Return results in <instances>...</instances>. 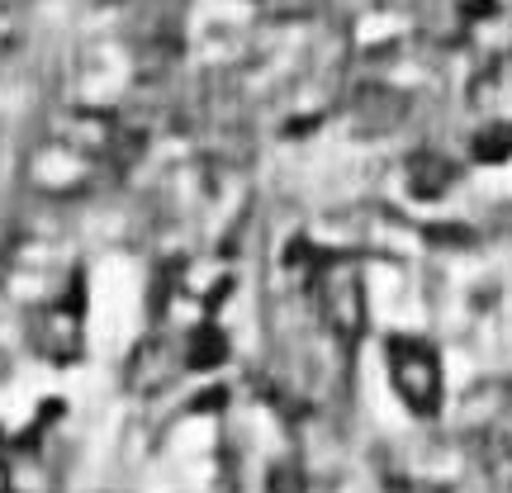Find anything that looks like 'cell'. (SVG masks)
<instances>
[{
	"instance_id": "277c9868",
	"label": "cell",
	"mask_w": 512,
	"mask_h": 493,
	"mask_svg": "<svg viewBox=\"0 0 512 493\" xmlns=\"http://www.w3.org/2000/svg\"><path fill=\"white\" fill-rule=\"evenodd\" d=\"M100 176V162L86 157L81 147H72L67 138H48L29 157V185L43 190V195H72V190H86V185Z\"/></svg>"
},
{
	"instance_id": "30bf717a",
	"label": "cell",
	"mask_w": 512,
	"mask_h": 493,
	"mask_svg": "<svg viewBox=\"0 0 512 493\" xmlns=\"http://www.w3.org/2000/svg\"><path fill=\"white\" fill-rule=\"evenodd\" d=\"M328 0H261V10L271 19H313Z\"/></svg>"
},
{
	"instance_id": "5b68a950",
	"label": "cell",
	"mask_w": 512,
	"mask_h": 493,
	"mask_svg": "<svg viewBox=\"0 0 512 493\" xmlns=\"http://www.w3.org/2000/svg\"><path fill=\"white\" fill-rule=\"evenodd\" d=\"M408 95L394 91V86H361V91L347 100V128L356 138H384V133H394V128L408 119Z\"/></svg>"
},
{
	"instance_id": "8992f818",
	"label": "cell",
	"mask_w": 512,
	"mask_h": 493,
	"mask_svg": "<svg viewBox=\"0 0 512 493\" xmlns=\"http://www.w3.org/2000/svg\"><path fill=\"white\" fill-rule=\"evenodd\" d=\"M403 176H408V195H413V200H441V195L456 190L460 166L451 162V157L432 152V147H418V152H408Z\"/></svg>"
},
{
	"instance_id": "3957f363",
	"label": "cell",
	"mask_w": 512,
	"mask_h": 493,
	"mask_svg": "<svg viewBox=\"0 0 512 493\" xmlns=\"http://www.w3.org/2000/svg\"><path fill=\"white\" fill-rule=\"evenodd\" d=\"M29 347L48 361V366H72L86 351V299H81V285H67L62 299L43 304L34 313V328H29Z\"/></svg>"
},
{
	"instance_id": "ba28073f",
	"label": "cell",
	"mask_w": 512,
	"mask_h": 493,
	"mask_svg": "<svg viewBox=\"0 0 512 493\" xmlns=\"http://www.w3.org/2000/svg\"><path fill=\"white\" fill-rule=\"evenodd\" d=\"M470 152H475V162H484V166L512 162V124L508 119H498V124L479 128L475 143H470Z\"/></svg>"
},
{
	"instance_id": "6da1fadb",
	"label": "cell",
	"mask_w": 512,
	"mask_h": 493,
	"mask_svg": "<svg viewBox=\"0 0 512 493\" xmlns=\"http://www.w3.org/2000/svg\"><path fill=\"white\" fill-rule=\"evenodd\" d=\"M309 290H313V304H318V318L323 328L356 347L361 332L370 323V304H366V271L356 256H318L309 271Z\"/></svg>"
},
{
	"instance_id": "7a4b0ae2",
	"label": "cell",
	"mask_w": 512,
	"mask_h": 493,
	"mask_svg": "<svg viewBox=\"0 0 512 493\" xmlns=\"http://www.w3.org/2000/svg\"><path fill=\"white\" fill-rule=\"evenodd\" d=\"M384 361H389V384L403 399L408 413L418 418H437L441 408V361L422 337H389L384 342Z\"/></svg>"
},
{
	"instance_id": "9c48e42d",
	"label": "cell",
	"mask_w": 512,
	"mask_h": 493,
	"mask_svg": "<svg viewBox=\"0 0 512 493\" xmlns=\"http://www.w3.org/2000/svg\"><path fill=\"white\" fill-rule=\"evenodd\" d=\"M261 493H309V484H304V470L294 460H275L266 470V489Z\"/></svg>"
},
{
	"instance_id": "8fae6325",
	"label": "cell",
	"mask_w": 512,
	"mask_h": 493,
	"mask_svg": "<svg viewBox=\"0 0 512 493\" xmlns=\"http://www.w3.org/2000/svg\"><path fill=\"white\" fill-rule=\"evenodd\" d=\"M332 10H342V15H361L366 5H375V0H328Z\"/></svg>"
},
{
	"instance_id": "52a82bcc",
	"label": "cell",
	"mask_w": 512,
	"mask_h": 493,
	"mask_svg": "<svg viewBox=\"0 0 512 493\" xmlns=\"http://www.w3.org/2000/svg\"><path fill=\"white\" fill-rule=\"evenodd\" d=\"M181 361L190 370H219L223 361H228V337H223V328H214V323H200V328L185 337Z\"/></svg>"
}]
</instances>
